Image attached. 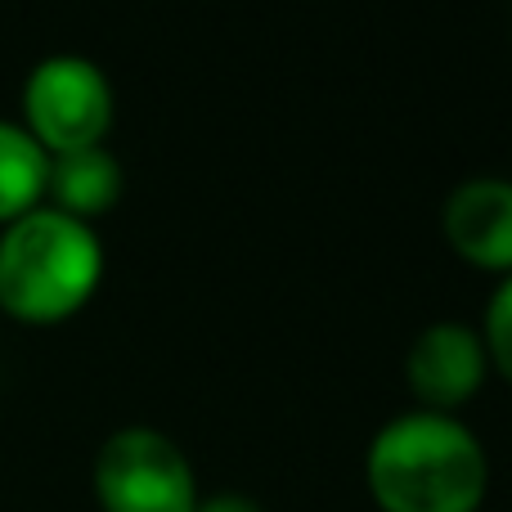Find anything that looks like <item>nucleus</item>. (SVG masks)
<instances>
[{"mask_svg":"<svg viewBox=\"0 0 512 512\" xmlns=\"http://www.w3.org/2000/svg\"><path fill=\"white\" fill-rule=\"evenodd\" d=\"M364 486L378 512H481L490 495V454L454 414L405 409L373 432Z\"/></svg>","mask_w":512,"mask_h":512,"instance_id":"obj_1","label":"nucleus"},{"mask_svg":"<svg viewBox=\"0 0 512 512\" xmlns=\"http://www.w3.org/2000/svg\"><path fill=\"white\" fill-rule=\"evenodd\" d=\"M104 243L95 225L41 203L0 225V306L23 324H59L95 297Z\"/></svg>","mask_w":512,"mask_h":512,"instance_id":"obj_2","label":"nucleus"},{"mask_svg":"<svg viewBox=\"0 0 512 512\" xmlns=\"http://www.w3.org/2000/svg\"><path fill=\"white\" fill-rule=\"evenodd\" d=\"M99 512H194L198 477L176 441L158 427H117L90 468Z\"/></svg>","mask_w":512,"mask_h":512,"instance_id":"obj_3","label":"nucleus"},{"mask_svg":"<svg viewBox=\"0 0 512 512\" xmlns=\"http://www.w3.org/2000/svg\"><path fill=\"white\" fill-rule=\"evenodd\" d=\"M23 126L45 153L104 144L113 126V81L86 54H45L23 81Z\"/></svg>","mask_w":512,"mask_h":512,"instance_id":"obj_4","label":"nucleus"},{"mask_svg":"<svg viewBox=\"0 0 512 512\" xmlns=\"http://www.w3.org/2000/svg\"><path fill=\"white\" fill-rule=\"evenodd\" d=\"M490 369L481 328L459 324V319H436L409 342L405 351V382L414 391L418 409L432 414H454L481 391Z\"/></svg>","mask_w":512,"mask_h":512,"instance_id":"obj_5","label":"nucleus"},{"mask_svg":"<svg viewBox=\"0 0 512 512\" xmlns=\"http://www.w3.org/2000/svg\"><path fill=\"white\" fill-rule=\"evenodd\" d=\"M441 234L463 261L495 274H512V180H459L441 203Z\"/></svg>","mask_w":512,"mask_h":512,"instance_id":"obj_6","label":"nucleus"},{"mask_svg":"<svg viewBox=\"0 0 512 512\" xmlns=\"http://www.w3.org/2000/svg\"><path fill=\"white\" fill-rule=\"evenodd\" d=\"M122 162L108 144H90V149H68V153H50V171H45V203L59 212L90 221L113 212L122 198Z\"/></svg>","mask_w":512,"mask_h":512,"instance_id":"obj_7","label":"nucleus"},{"mask_svg":"<svg viewBox=\"0 0 512 512\" xmlns=\"http://www.w3.org/2000/svg\"><path fill=\"white\" fill-rule=\"evenodd\" d=\"M45 171L50 153L32 140V131L0 117V225L45 203Z\"/></svg>","mask_w":512,"mask_h":512,"instance_id":"obj_8","label":"nucleus"},{"mask_svg":"<svg viewBox=\"0 0 512 512\" xmlns=\"http://www.w3.org/2000/svg\"><path fill=\"white\" fill-rule=\"evenodd\" d=\"M481 342H486L490 364L512 382V274H504L490 292L486 319H481Z\"/></svg>","mask_w":512,"mask_h":512,"instance_id":"obj_9","label":"nucleus"},{"mask_svg":"<svg viewBox=\"0 0 512 512\" xmlns=\"http://www.w3.org/2000/svg\"><path fill=\"white\" fill-rule=\"evenodd\" d=\"M194 512H265L252 495H239V490H216V495H203Z\"/></svg>","mask_w":512,"mask_h":512,"instance_id":"obj_10","label":"nucleus"}]
</instances>
